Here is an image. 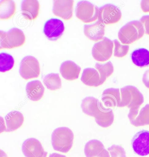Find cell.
I'll return each instance as SVG.
<instances>
[{
	"mask_svg": "<svg viewBox=\"0 0 149 157\" xmlns=\"http://www.w3.org/2000/svg\"><path fill=\"white\" fill-rule=\"evenodd\" d=\"M81 107L84 113L94 117L96 124L102 127H108L114 122L113 109L105 107L102 102L95 97H85Z\"/></svg>",
	"mask_w": 149,
	"mask_h": 157,
	"instance_id": "cell-1",
	"label": "cell"
},
{
	"mask_svg": "<svg viewBox=\"0 0 149 157\" xmlns=\"http://www.w3.org/2000/svg\"><path fill=\"white\" fill-rule=\"evenodd\" d=\"M120 92L121 102L119 107L129 108L128 117L130 121H132L138 115L139 108L144 101L143 95L136 87L131 85L123 87Z\"/></svg>",
	"mask_w": 149,
	"mask_h": 157,
	"instance_id": "cell-2",
	"label": "cell"
},
{
	"mask_svg": "<svg viewBox=\"0 0 149 157\" xmlns=\"http://www.w3.org/2000/svg\"><path fill=\"white\" fill-rule=\"evenodd\" d=\"M74 135L71 129L66 127L56 128L51 135V143L55 150L67 153L73 144Z\"/></svg>",
	"mask_w": 149,
	"mask_h": 157,
	"instance_id": "cell-3",
	"label": "cell"
},
{
	"mask_svg": "<svg viewBox=\"0 0 149 157\" xmlns=\"http://www.w3.org/2000/svg\"><path fill=\"white\" fill-rule=\"evenodd\" d=\"M144 33L142 23L139 21L129 22L119 31V39L122 44H129L140 39Z\"/></svg>",
	"mask_w": 149,
	"mask_h": 157,
	"instance_id": "cell-4",
	"label": "cell"
},
{
	"mask_svg": "<svg viewBox=\"0 0 149 157\" xmlns=\"http://www.w3.org/2000/svg\"><path fill=\"white\" fill-rule=\"evenodd\" d=\"M25 41L24 33L18 28H12L8 32L3 31L0 32L1 49H11L20 47L25 44Z\"/></svg>",
	"mask_w": 149,
	"mask_h": 157,
	"instance_id": "cell-5",
	"label": "cell"
},
{
	"mask_svg": "<svg viewBox=\"0 0 149 157\" xmlns=\"http://www.w3.org/2000/svg\"><path fill=\"white\" fill-rule=\"evenodd\" d=\"M75 13L83 22H92L98 19L99 8L89 2L82 1L77 3Z\"/></svg>",
	"mask_w": 149,
	"mask_h": 157,
	"instance_id": "cell-6",
	"label": "cell"
},
{
	"mask_svg": "<svg viewBox=\"0 0 149 157\" xmlns=\"http://www.w3.org/2000/svg\"><path fill=\"white\" fill-rule=\"evenodd\" d=\"M19 73L21 77L25 80L38 78L40 68L37 59L32 56L24 58L20 64Z\"/></svg>",
	"mask_w": 149,
	"mask_h": 157,
	"instance_id": "cell-7",
	"label": "cell"
},
{
	"mask_svg": "<svg viewBox=\"0 0 149 157\" xmlns=\"http://www.w3.org/2000/svg\"><path fill=\"white\" fill-rule=\"evenodd\" d=\"M113 41L106 37L96 43L92 49V55L96 61L105 62L110 58L113 54Z\"/></svg>",
	"mask_w": 149,
	"mask_h": 157,
	"instance_id": "cell-8",
	"label": "cell"
},
{
	"mask_svg": "<svg viewBox=\"0 0 149 157\" xmlns=\"http://www.w3.org/2000/svg\"><path fill=\"white\" fill-rule=\"evenodd\" d=\"M122 16L121 11L117 6L107 4L99 8L98 21L104 25L118 22Z\"/></svg>",
	"mask_w": 149,
	"mask_h": 157,
	"instance_id": "cell-9",
	"label": "cell"
},
{
	"mask_svg": "<svg viewBox=\"0 0 149 157\" xmlns=\"http://www.w3.org/2000/svg\"><path fill=\"white\" fill-rule=\"evenodd\" d=\"M131 146L135 153L141 156L149 154V131L142 130L137 132L131 140Z\"/></svg>",
	"mask_w": 149,
	"mask_h": 157,
	"instance_id": "cell-10",
	"label": "cell"
},
{
	"mask_svg": "<svg viewBox=\"0 0 149 157\" xmlns=\"http://www.w3.org/2000/svg\"><path fill=\"white\" fill-rule=\"evenodd\" d=\"M22 150L25 157H46L48 154L41 142L34 138H30L25 140L22 146Z\"/></svg>",
	"mask_w": 149,
	"mask_h": 157,
	"instance_id": "cell-11",
	"label": "cell"
},
{
	"mask_svg": "<svg viewBox=\"0 0 149 157\" xmlns=\"http://www.w3.org/2000/svg\"><path fill=\"white\" fill-rule=\"evenodd\" d=\"M64 30L65 26L62 21L57 19H51L45 24L44 33L49 40L55 41L62 36Z\"/></svg>",
	"mask_w": 149,
	"mask_h": 157,
	"instance_id": "cell-12",
	"label": "cell"
},
{
	"mask_svg": "<svg viewBox=\"0 0 149 157\" xmlns=\"http://www.w3.org/2000/svg\"><path fill=\"white\" fill-rule=\"evenodd\" d=\"M53 13L63 20H69L72 17L74 1L73 0H54Z\"/></svg>",
	"mask_w": 149,
	"mask_h": 157,
	"instance_id": "cell-13",
	"label": "cell"
},
{
	"mask_svg": "<svg viewBox=\"0 0 149 157\" xmlns=\"http://www.w3.org/2000/svg\"><path fill=\"white\" fill-rule=\"evenodd\" d=\"M84 152L86 157H110L104 144L96 139L89 140L86 143Z\"/></svg>",
	"mask_w": 149,
	"mask_h": 157,
	"instance_id": "cell-14",
	"label": "cell"
},
{
	"mask_svg": "<svg viewBox=\"0 0 149 157\" xmlns=\"http://www.w3.org/2000/svg\"><path fill=\"white\" fill-rule=\"evenodd\" d=\"M101 101L107 108L119 107L121 102L120 90L116 88L106 89L102 94Z\"/></svg>",
	"mask_w": 149,
	"mask_h": 157,
	"instance_id": "cell-15",
	"label": "cell"
},
{
	"mask_svg": "<svg viewBox=\"0 0 149 157\" xmlns=\"http://www.w3.org/2000/svg\"><path fill=\"white\" fill-rule=\"evenodd\" d=\"M84 33L85 36L93 41H100L105 34V25L97 21L93 24L85 25Z\"/></svg>",
	"mask_w": 149,
	"mask_h": 157,
	"instance_id": "cell-16",
	"label": "cell"
},
{
	"mask_svg": "<svg viewBox=\"0 0 149 157\" xmlns=\"http://www.w3.org/2000/svg\"><path fill=\"white\" fill-rule=\"evenodd\" d=\"M80 71V67L71 60H67L63 62L60 68L61 76L65 79L69 81L78 79Z\"/></svg>",
	"mask_w": 149,
	"mask_h": 157,
	"instance_id": "cell-17",
	"label": "cell"
},
{
	"mask_svg": "<svg viewBox=\"0 0 149 157\" xmlns=\"http://www.w3.org/2000/svg\"><path fill=\"white\" fill-rule=\"evenodd\" d=\"M40 5L37 0H24L22 2L21 10L22 16L26 20L36 19L39 14Z\"/></svg>",
	"mask_w": 149,
	"mask_h": 157,
	"instance_id": "cell-18",
	"label": "cell"
},
{
	"mask_svg": "<svg viewBox=\"0 0 149 157\" xmlns=\"http://www.w3.org/2000/svg\"><path fill=\"white\" fill-rule=\"evenodd\" d=\"M45 90L44 86L39 80L32 81L28 82L25 88L27 97L34 101H38L43 97Z\"/></svg>",
	"mask_w": 149,
	"mask_h": 157,
	"instance_id": "cell-19",
	"label": "cell"
},
{
	"mask_svg": "<svg viewBox=\"0 0 149 157\" xmlns=\"http://www.w3.org/2000/svg\"><path fill=\"white\" fill-rule=\"evenodd\" d=\"M6 132L15 131L22 126L24 121L22 114L18 111H13L8 113L5 117Z\"/></svg>",
	"mask_w": 149,
	"mask_h": 157,
	"instance_id": "cell-20",
	"label": "cell"
},
{
	"mask_svg": "<svg viewBox=\"0 0 149 157\" xmlns=\"http://www.w3.org/2000/svg\"><path fill=\"white\" fill-rule=\"evenodd\" d=\"M81 80L85 85L91 87H98L104 83L101 80L98 71L92 68H87L84 70Z\"/></svg>",
	"mask_w": 149,
	"mask_h": 157,
	"instance_id": "cell-21",
	"label": "cell"
},
{
	"mask_svg": "<svg viewBox=\"0 0 149 157\" xmlns=\"http://www.w3.org/2000/svg\"><path fill=\"white\" fill-rule=\"evenodd\" d=\"M131 59L134 65L139 67L149 65V51L144 48L134 50L131 54Z\"/></svg>",
	"mask_w": 149,
	"mask_h": 157,
	"instance_id": "cell-22",
	"label": "cell"
},
{
	"mask_svg": "<svg viewBox=\"0 0 149 157\" xmlns=\"http://www.w3.org/2000/svg\"><path fill=\"white\" fill-rule=\"evenodd\" d=\"M16 10L15 2L12 0H1L0 1V18L7 20L14 16Z\"/></svg>",
	"mask_w": 149,
	"mask_h": 157,
	"instance_id": "cell-23",
	"label": "cell"
},
{
	"mask_svg": "<svg viewBox=\"0 0 149 157\" xmlns=\"http://www.w3.org/2000/svg\"><path fill=\"white\" fill-rule=\"evenodd\" d=\"M45 86L50 90H56L61 88V81L58 73H50L46 75L43 79Z\"/></svg>",
	"mask_w": 149,
	"mask_h": 157,
	"instance_id": "cell-24",
	"label": "cell"
},
{
	"mask_svg": "<svg viewBox=\"0 0 149 157\" xmlns=\"http://www.w3.org/2000/svg\"><path fill=\"white\" fill-rule=\"evenodd\" d=\"M131 124L135 127L149 125V104L142 108L135 119L130 121Z\"/></svg>",
	"mask_w": 149,
	"mask_h": 157,
	"instance_id": "cell-25",
	"label": "cell"
},
{
	"mask_svg": "<svg viewBox=\"0 0 149 157\" xmlns=\"http://www.w3.org/2000/svg\"><path fill=\"white\" fill-rule=\"evenodd\" d=\"M95 68L99 72L101 80L104 82L114 72V66L111 61H108L104 64L96 63Z\"/></svg>",
	"mask_w": 149,
	"mask_h": 157,
	"instance_id": "cell-26",
	"label": "cell"
},
{
	"mask_svg": "<svg viewBox=\"0 0 149 157\" xmlns=\"http://www.w3.org/2000/svg\"><path fill=\"white\" fill-rule=\"evenodd\" d=\"M14 60L12 56L7 53L0 54V71L5 72L13 68Z\"/></svg>",
	"mask_w": 149,
	"mask_h": 157,
	"instance_id": "cell-27",
	"label": "cell"
},
{
	"mask_svg": "<svg viewBox=\"0 0 149 157\" xmlns=\"http://www.w3.org/2000/svg\"><path fill=\"white\" fill-rule=\"evenodd\" d=\"M115 46L114 56L116 57L121 58L127 55L129 49V46L128 45H122L119 41L116 39L113 41Z\"/></svg>",
	"mask_w": 149,
	"mask_h": 157,
	"instance_id": "cell-28",
	"label": "cell"
},
{
	"mask_svg": "<svg viewBox=\"0 0 149 157\" xmlns=\"http://www.w3.org/2000/svg\"><path fill=\"white\" fill-rule=\"evenodd\" d=\"M110 157H127L125 149L119 145H113L108 148Z\"/></svg>",
	"mask_w": 149,
	"mask_h": 157,
	"instance_id": "cell-29",
	"label": "cell"
},
{
	"mask_svg": "<svg viewBox=\"0 0 149 157\" xmlns=\"http://www.w3.org/2000/svg\"><path fill=\"white\" fill-rule=\"evenodd\" d=\"M140 21L143 25L145 33L149 35V15L142 16L140 20Z\"/></svg>",
	"mask_w": 149,
	"mask_h": 157,
	"instance_id": "cell-30",
	"label": "cell"
},
{
	"mask_svg": "<svg viewBox=\"0 0 149 157\" xmlns=\"http://www.w3.org/2000/svg\"><path fill=\"white\" fill-rule=\"evenodd\" d=\"M141 8L143 12H149V0L141 1Z\"/></svg>",
	"mask_w": 149,
	"mask_h": 157,
	"instance_id": "cell-31",
	"label": "cell"
},
{
	"mask_svg": "<svg viewBox=\"0 0 149 157\" xmlns=\"http://www.w3.org/2000/svg\"><path fill=\"white\" fill-rule=\"evenodd\" d=\"M142 81L145 86L149 89V70L144 72L143 76Z\"/></svg>",
	"mask_w": 149,
	"mask_h": 157,
	"instance_id": "cell-32",
	"label": "cell"
},
{
	"mask_svg": "<svg viewBox=\"0 0 149 157\" xmlns=\"http://www.w3.org/2000/svg\"><path fill=\"white\" fill-rule=\"evenodd\" d=\"M7 130V128L5 127V124H4V120L3 117H1V133L2 132L6 131Z\"/></svg>",
	"mask_w": 149,
	"mask_h": 157,
	"instance_id": "cell-33",
	"label": "cell"
},
{
	"mask_svg": "<svg viewBox=\"0 0 149 157\" xmlns=\"http://www.w3.org/2000/svg\"><path fill=\"white\" fill-rule=\"evenodd\" d=\"M49 157H67L65 155L57 153H53L50 154Z\"/></svg>",
	"mask_w": 149,
	"mask_h": 157,
	"instance_id": "cell-34",
	"label": "cell"
}]
</instances>
